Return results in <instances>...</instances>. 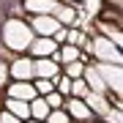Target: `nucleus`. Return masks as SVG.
Segmentation results:
<instances>
[{"label":"nucleus","mask_w":123,"mask_h":123,"mask_svg":"<svg viewBox=\"0 0 123 123\" xmlns=\"http://www.w3.org/2000/svg\"><path fill=\"white\" fill-rule=\"evenodd\" d=\"M8 104H11V110H14V112H19V115L25 112V115H27V107H22L19 101H8Z\"/></svg>","instance_id":"f257e3e1"},{"label":"nucleus","mask_w":123,"mask_h":123,"mask_svg":"<svg viewBox=\"0 0 123 123\" xmlns=\"http://www.w3.org/2000/svg\"><path fill=\"white\" fill-rule=\"evenodd\" d=\"M38 90L49 93V90H52V82H47V79H41V82H38Z\"/></svg>","instance_id":"f03ea898"},{"label":"nucleus","mask_w":123,"mask_h":123,"mask_svg":"<svg viewBox=\"0 0 123 123\" xmlns=\"http://www.w3.org/2000/svg\"><path fill=\"white\" fill-rule=\"evenodd\" d=\"M52 123H66V115H55V118H52Z\"/></svg>","instance_id":"7ed1b4c3"},{"label":"nucleus","mask_w":123,"mask_h":123,"mask_svg":"<svg viewBox=\"0 0 123 123\" xmlns=\"http://www.w3.org/2000/svg\"><path fill=\"white\" fill-rule=\"evenodd\" d=\"M0 123H17L14 118H8V115H6V118H0Z\"/></svg>","instance_id":"20e7f679"}]
</instances>
